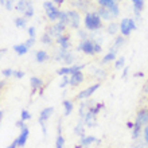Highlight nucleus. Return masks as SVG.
Returning a JSON list of instances; mask_svg holds the SVG:
<instances>
[{
  "instance_id": "f257e3e1",
  "label": "nucleus",
  "mask_w": 148,
  "mask_h": 148,
  "mask_svg": "<svg viewBox=\"0 0 148 148\" xmlns=\"http://www.w3.org/2000/svg\"><path fill=\"white\" fill-rule=\"evenodd\" d=\"M84 24L88 31H97L102 27V19L97 12H86Z\"/></svg>"
},
{
  "instance_id": "f03ea898",
  "label": "nucleus",
  "mask_w": 148,
  "mask_h": 148,
  "mask_svg": "<svg viewBox=\"0 0 148 148\" xmlns=\"http://www.w3.org/2000/svg\"><path fill=\"white\" fill-rule=\"evenodd\" d=\"M43 10H45L47 18H49L51 22H58L59 16H61V12H62L59 10L58 5H55L51 0H49V1H45V3H43Z\"/></svg>"
},
{
  "instance_id": "7ed1b4c3",
  "label": "nucleus",
  "mask_w": 148,
  "mask_h": 148,
  "mask_svg": "<svg viewBox=\"0 0 148 148\" xmlns=\"http://www.w3.org/2000/svg\"><path fill=\"white\" fill-rule=\"evenodd\" d=\"M136 28V22L135 19H129V18H125L120 22V34L124 36H128L131 32Z\"/></svg>"
},
{
  "instance_id": "20e7f679",
  "label": "nucleus",
  "mask_w": 148,
  "mask_h": 148,
  "mask_svg": "<svg viewBox=\"0 0 148 148\" xmlns=\"http://www.w3.org/2000/svg\"><path fill=\"white\" fill-rule=\"evenodd\" d=\"M66 27H67L66 24L57 22V23L51 24L50 27H47L46 28V32H49L51 36H54V38L57 39L58 36H61V35H63V34H65V31H66Z\"/></svg>"
},
{
  "instance_id": "39448f33",
  "label": "nucleus",
  "mask_w": 148,
  "mask_h": 148,
  "mask_svg": "<svg viewBox=\"0 0 148 148\" xmlns=\"http://www.w3.org/2000/svg\"><path fill=\"white\" fill-rule=\"evenodd\" d=\"M78 51L81 50L84 54L86 55H94V40L93 39H84L81 40V43L78 45Z\"/></svg>"
},
{
  "instance_id": "423d86ee",
  "label": "nucleus",
  "mask_w": 148,
  "mask_h": 148,
  "mask_svg": "<svg viewBox=\"0 0 148 148\" xmlns=\"http://www.w3.org/2000/svg\"><path fill=\"white\" fill-rule=\"evenodd\" d=\"M55 59L57 61H61V62L66 63V65H70V63L74 62V57L69 50H63V49H59V51H57V55H55Z\"/></svg>"
},
{
  "instance_id": "0eeeda50",
  "label": "nucleus",
  "mask_w": 148,
  "mask_h": 148,
  "mask_svg": "<svg viewBox=\"0 0 148 148\" xmlns=\"http://www.w3.org/2000/svg\"><path fill=\"white\" fill-rule=\"evenodd\" d=\"M100 85H101L100 82H96V84H93V85H90L89 88H86L85 90L79 92V93L75 96V100H77V101H79V100H86V98H89L90 96H93L94 92L100 88Z\"/></svg>"
},
{
  "instance_id": "6e6552de",
  "label": "nucleus",
  "mask_w": 148,
  "mask_h": 148,
  "mask_svg": "<svg viewBox=\"0 0 148 148\" xmlns=\"http://www.w3.org/2000/svg\"><path fill=\"white\" fill-rule=\"evenodd\" d=\"M86 65L84 63V65H73V66H65V67H61V69H58V71H57V74L58 75H71V74L77 73V71H81L84 67H85Z\"/></svg>"
},
{
  "instance_id": "1a4fd4ad",
  "label": "nucleus",
  "mask_w": 148,
  "mask_h": 148,
  "mask_svg": "<svg viewBox=\"0 0 148 148\" xmlns=\"http://www.w3.org/2000/svg\"><path fill=\"white\" fill-rule=\"evenodd\" d=\"M67 16H69V27L77 30L79 27V22H81L79 12L75 11V10H70V11H67Z\"/></svg>"
},
{
  "instance_id": "9d476101",
  "label": "nucleus",
  "mask_w": 148,
  "mask_h": 148,
  "mask_svg": "<svg viewBox=\"0 0 148 148\" xmlns=\"http://www.w3.org/2000/svg\"><path fill=\"white\" fill-rule=\"evenodd\" d=\"M136 123H139L140 125H148V106L147 108H141V109H139V112H137L136 114Z\"/></svg>"
},
{
  "instance_id": "9b49d317",
  "label": "nucleus",
  "mask_w": 148,
  "mask_h": 148,
  "mask_svg": "<svg viewBox=\"0 0 148 148\" xmlns=\"http://www.w3.org/2000/svg\"><path fill=\"white\" fill-rule=\"evenodd\" d=\"M30 86H31V96H34L38 90H40L45 86V84L39 77H31L30 78Z\"/></svg>"
},
{
  "instance_id": "f8f14e48",
  "label": "nucleus",
  "mask_w": 148,
  "mask_h": 148,
  "mask_svg": "<svg viewBox=\"0 0 148 148\" xmlns=\"http://www.w3.org/2000/svg\"><path fill=\"white\" fill-rule=\"evenodd\" d=\"M31 7H34L31 3V0H19V1L15 4V10L18 12H20V14H24V12L27 11V10H30Z\"/></svg>"
},
{
  "instance_id": "ddd939ff",
  "label": "nucleus",
  "mask_w": 148,
  "mask_h": 148,
  "mask_svg": "<svg viewBox=\"0 0 148 148\" xmlns=\"http://www.w3.org/2000/svg\"><path fill=\"white\" fill-rule=\"evenodd\" d=\"M28 135H30V129L27 128V125L24 127V128L20 129V135L18 136V145L19 147H23V145H26V143H27V139H28Z\"/></svg>"
},
{
  "instance_id": "4468645a",
  "label": "nucleus",
  "mask_w": 148,
  "mask_h": 148,
  "mask_svg": "<svg viewBox=\"0 0 148 148\" xmlns=\"http://www.w3.org/2000/svg\"><path fill=\"white\" fill-rule=\"evenodd\" d=\"M53 113H54V108H53V106H47V108L42 109V112L39 113V119H38L39 124H42V123H45V121L49 120Z\"/></svg>"
},
{
  "instance_id": "2eb2a0df",
  "label": "nucleus",
  "mask_w": 148,
  "mask_h": 148,
  "mask_svg": "<svg viewBox=\"0 0 148 148\" xmlns=\"http://www.w3.org/2000/svg\"><path fill=\"white\" fill-rule=\"evenodd\" d=\"M57 43H58V46L61 47V49H63V50H69V47H70V36L65 32L63 35H61V36L57 38Z\"/></svg>"
},
{
  "instance_id": "dca6fc26",
  "label": "nucleus",
  "mask_w": 148,
  "mask_h": 148,
  "mask_svg": "<svg viewBox=\"0 0 148 148\" xmlns=\"http://www.w3.org/2000/svg\"><path fill=\"white\" fill-rule=\"evenodd\" d=\"M116 57H117V49H110L109 53H106L104 55V58L101 59V65H106V63H110L113 61H116Z\"/></svg>"
},
{
  "instance_id": "f3484780",
  "label": "nucleus",
  "mask_w": 148,
  "mask_h": 148,
  "mask_svg": "<svg viewBox=\"0 0 148 148\" xmlns=\"http://www.w3.org/2000/svg\"><path fill=\"white\" fill-rule=\"evenodd\" d=\"M131 1L133 4V12H135L137 20L140 22V12L144 8V0H131Z\"/></svg>"
},
{
  "instance_id": "a211bd4d",
  "label": "nucleus",
  "mask_w": 148,
  "mask_h": 148,
  "mask_svg": "<svg viewBox=\"0 0 148 148\" xmlns=\"http://www.w3.org/2000/svg\"><path fill=\"white\" fill-rule=\"evenodd\" d=\"M82 81H84V74H82V71H77V73H74L70 75V86H73V88L78 86Z\"/></svg>"
},
{
  "instance_id": "6ab92c4d",
  "label": "nucleus",
  "mask_w": 148,
  "mask_h": 148,
  "mask_svg": "<svg viewBox=\"0 0 148 148\" xmlns=\"http://www.w3.org/2000/svg\"><path fill=\"white\" fill-rule=\"evenodd\" d=\"M96 12H97L98 15L101 16V19H102V20H109V22H110V20L114 19V18L112 16V14L109 12V10H108L106 7H101V5H100V8H98V10H97Z\"/></svg>"
},
{
  "instance_id": "aec40b11",
  "label": "nucleus",
  "mask_w": 148,
  "mask_h": 148,
  "mask_svg": "<svg viewBox=\"0 0 148 148\" xmlns=\"http://www.w3.org/2000/svg\"><path fill=\"white\" fill-rule=\"evenodd\" d=\"M93 143H100V140H97L94 136H84L79 137V144L84 145V147H88V145L93 144Z\"/></svg>"
},
{
  "instance_id": "412c9836",
  "label": "nucleus",
  "mask_w": 148,
  "mask_h": 148,
  "mask_svg": "<svg viewBox=\"0 0 148 148\" xmlns=\"http://www.w3.org/2000/svg\"><path fill=\"white\" fill-rule=\"evenodd\" d=\"M14 51H15L18 55H26L27 54V51H28V47L26 43H19V45H15L14 46Z\"/></svg>"
},
{
  "instance_id": "4be33fe9",
  "label": "nucleus",
  "mask_w": 148,
  "mask_h": 148,
  "mask_svg": "<svg viewBox=\"0 0 148 148\" xmlns=\"http://www.w3.org/2000/svg\"><path fill=\"white\" fill-rule=\"evenodd\" d=\"M47 59H49V54H47V51H45V50L36 51V54H35V61H36L38 63L46 62Z\"/></svg>"
},
{
  "instance_id": "5701e85b",
  "label": "nucleus",
  "mask_w": 148,
  "mask_h": 148,
  "mask_svg": "<svg viewBox=\"0 0 148 148\" xmlns=\"http://www.w3.org/2000/svg\"><path fill=\"white\" fill-rule=\"evenodd\" d=\"M106 31H108V34H110V35H116L117 31H120V23L110 22L109 26H108V28H106Z\"/></svg>"
},
{
  "instance_id": "b1692460",
  "label": "nucleus",
  "mask_w": 148,
  "mask_h": 148,
  "mask_svg": "<svg viewBox=\"0 0 148 148\" xmlns=\"http://www.w3.org/2000/svg\"><path fill=\"white\" fill-rule=\"evenodd\" d=\"M62 105H63V108H65V113H63V116L67 117L71 112H73V101H69V100H63Z\"/></svg>"
},
{
  "instance_id": "393cba45",
  "label": "nucleus",
  "mask_w": 148,
  "mask_h": 148,
  "mask_svg": "<svg viewBox=\"0 0 148 148\" xmlns=\"http://www.w3.org/2000/svg\"><path fill=\"white\" fill-rule=\"evenodd\" d=\"M141 129H143V125H140L139 123H136V121H135V125H133V128H132V139H133V140H136L137 137L140 136Z\"/></svg>"
},
{
  "instance_id": "a878e982",
  "label": "nucleus",
  "mask_w": 148,
  "mask_h": 148,
  "mask_svg": "<svg viewBox=\"0 0 148 148\" xmlns=\"http://www.w3.org/2000/svg\"><path fill=\"white\" fill-rule=\"evenodd\" d=\"M14 23H15V26L18 28H26V26H27V18H24V16H22V18H15L14 19Z\"/></svg>"
},
{
  "instance_id": "bb28decb",
  "label": "nucleus",
  "mask_w": 148,
  "mask_h": 148,
  "mask_svg": "<svg viewBox=\"0 0 148 148\" xmlns=\"http://www.w3.org/2000/svg\"><path fill=\"white\" fill-rule=\"evenodd\" d=\"M124 42H125V36L120 34V35L116 36V39H114V45H113V47L119 50L121 46H124Z\"/></svg>"
},
{
  "instance_id": "cd10ccee",
  "label": "nucleus",
  "mask_w": 148,
  "mask_h": 148,
  "mask_svg": "<svg viewBox=\"0 0 148 148\" xmlns=\"http://www.w3.org/2000/svg\"><path fill=\"white\" fill-rule=\"evenodd\" d=\"M108 10H109V12L112 14L113 18H117V16H119V14H120V10H119V4H117V3H114V4H112V5H109V7H108Z\"/></svg>"
},
{
  "instance_id": "c85d7f7f",
  "label": "nucleus",
  "mask_w": 148,
  "mask_h": 148,
  "mask_svg": "<svg viewBox=\"0 0 148 148\" xmlns=\"http://www.w3.org/2000/svg\"><path fill=\"white\" fill-rule=\"evenodd\" d=\"M74 133L78 135L79 137H84L85 136V128H84V125H82V121L79 124H77V127L74 128Z\"/></svg>"
},
{
  "instance_id": "c756f323",
  "label": "nucleus",
  "mask_w": 148,
  "mask_h": 148,
  "mask_svg": "<svg viewBox=\"0 0 148 148\" xmlns=\"http://www.w3.org/2000/svg\"><path fill=\"white\" fill-rule=\"evenodd\" d=\"M58 22L59 23H63V24H66V26H69V16H67V11L61 12V16H59Z\"/></svg>"
},
{
  "instance_id": "7c9ffc66",
  "label": "nucleus",
  "mask_w": 148,
  "mask_h": 148,
  "mask_svg": "<svg viewBox=\"0 0 148 148\" xmlns=\"http://www.w3.org/2000/svg\"><path fill=\"white\" fill-rule=\"evenodd\" d=\"M63 145H65V139H63L62 133H58L57 141H55V148H63Z\"/></svg>"
},
{
  "instance_id": "2f4dec72",
  "label": "nucleus",
  "mask_w": 148,
  "mask_h": 148,
  "mask_svg": "<svg viewBox=\"0 0 148 148\" xmlns=\"http://www.w3.org/2000/svg\"><path fill=\"white\" fill-rule=\"evenodd\" d=\"M98 1V5H101V7H109V5H112V4L117 3V0H97Z\"/></svg>"
},
{
  "instance_id": "473e14b6",
  "label": "nucleus",
  "mask_w": 148,
  "mask_h": 148,
  "mask_svg": "<svg viewBox=\"0 0 148 148\" xmlns=\"http://www.w3.org/2000/svg\"><path fill=\"white\" fill-rule=\"evenodd\" d=\"M40 42L43 43V45H50L51 43V35L49 34V32H45L42 35V38H40Z\"/></svg>"
},
{
  "instance_id": "72a5a7b5",
  "label": "nucleus",
  "mask_w": 148,
  "mask_h": 148,
  "mask_svg": "<svg viewBox=\"0 0 148 148\" xmlns=\"http://www.w3.org/2000/svg\"><path fill=\"white\" fill-rule=\"evenodd\" d=\"M31 119V114H30V112H28L27 109H22V113H20V120L23 121H27Z\"/></svg>"
},
{
  "instance_id": "f704fd0d",
  "label": "nucleus",
  "mask_w": 148,
  "mask_h": 148,
  "mask_svg": "<svg viewBox=\"0 0 148 148\" xmlns=\"http://www.w3.org/2000/svg\"><path fill=\"white\" fill-rule=\"evenodd\" d=\"M124 65H125V58L124 57H120V58L116 59L114 67H116V69H121V67H124Z\"/></svg>"
},
{
  "instance_id": "c9c22d12",
  "label": "nucleus",
  "mask_w": 148,
  "mask_h": 148,
  "mask_svg": "<svg viewBox=\"0 0 148 148\" xmlns=\"http://www.w3.org/2000/svg\"><path fill=\"white\" fill-rule=\"evenodd\" d=\"M67 85H70V75H63V79L62 82H61V85H59V88H66Z\"/></svg>"
},
{
  "instance_id": "e433bc0d",
  "label": "nucleus",
  "mask_w": 148,
  "mask_h": 148,
  "mask_svg": "<svg viewBox=\"0 0 148 148\" xmlns=\"http://www.w3.org/2000/svg\"><path fill=\"white\" fill-rule=\"evenodd\" d=\"M14 3H15V0H7L4 8H5L7 11H11V10H14Z\"/></svg>"
},
{
  "instance_id": "4c0bfd02",
  "label": "nucleus",
  "mask_w": 148,
  "mask_h": 148,
  "mask_svg": "<svg viewBox=\"0 0 148 148\" xmlns=\"http://www.w3.org/2000/svg\"><path fill=\"white\" fill-rule=\"evenodd\" d=\"M24 75H26V73L22 70H14V77L18 78V79H20V78H23Z\"/></svg>"
},
{
  "instance_id": "58836bf2",
  "label": "nucleus",
  "mask_w": 148,
  "mask_h": 148,
  "mask_svg": "<svg viewBox=\"0 0 148 148\" xmlns=\"http://www.w3.org/2000/svg\"><path fill=\"white\" fill-rule=\"evenodd\" d=\"M24 18H27V19H30V18H32L34 16V7H31L30 10H27V11L23 14Z\"/></svg>"
},
{
  "instance_id": "ea45409f",
  "label": "nucleus",
  "mask_w": 148,
  "mask_h": 148,
  "mask_svg": "<svg viewBox=\"0 0 148 148\" xmlns=\"http://www.w3.org/2000/svg\"><path fill=\"white\" fill-rule=\"evenodd\" d=\"M1 74H3L5 78H8V77H11V75H14V70H12V69H4V70L1 71Z\"/></svg>"
},
{
  "instance_id": "a19ab883",
  "label": "nucleus",
  "mask_w": 148,
  "mask_h": 148,
  "mask_svg": "<svg viewBox=\"0 0 148 148\" xmlns=\"http://www.w3.org/2000/svg\"><path fill=\"white\" fill-rule=\"evenodd\" d=\"M101 43L98 42V40H94V53L98 54V53H101Z\"/></svg>"
},
{
  "instance_id": "79ce46f5",
  "label": "nucleus",
  "mask_w": 148,
  "mask_h": 148,
  "mask_svg": "<svg viewBox=\"0 0 148 148\" xmlns=\"http://www.w3.org/2000/svg\"><path fill=\"white\" fill-rule=\"evenodd\" d=\"M35 40H36L35 38H28L27 40H26V45H27L28 49H30V47H32L34 45H35Z\"/></svg>"
},
{
  "instance_id": "37998d69",
  "label": "nucleus",
  "mask_w": 148,
  "mask_h": 148,
  "mask_svg": "<svg viewBox=\"0 0 148 148\" xmlns=\"http://www.w3.org/2000/svg\"><path fill=\"white\" fill-rule=\"evenodd\" d=\"M27 32H28V35H30V38H35V27H28Z\"/></svg>"
},
{
  "instance_id": "c03bdc74",
  "label": "nucleus",
  "mask_w": 148,
  "mask_h": 148,
  "mask_svg": "<svg viewBox=\"0 0 148 148\" xmlns=\"http://www.w3.org/2000/svg\"><path fill=\"white\" fill-rule=\"evenodd\" d=\"M15 125L18 127V128H20V129L26 127V124H24V121H23V120H18V121L15 123Z\"/></svg>"
},
{
  "instance_id": "a18cd8bd",
  "label": "nucleus",
  "mask_w": 148,
  "mask_h": 148,
  "mask_svg": "<svg viewBox=\"0 0 148 148\" xmlns=\"http://www.w3.org/2000/svg\"><path fill=\"white\" fill-rule=\"evenodd\" d=\"M78 35L82 38V40H84V39H88V38H86V36H88V34H86L84 30H78Z\"/></svg>"
},
{
  "instance_id": "49530a36",
  "label": "nucleus",
  "mask_w": 148,
  "mask_h": 148,
  "mask_svg": "<svg viewBox=\"0 0 148 148\" xmlns=\"http://www.w3.org/2000/svg\"><path fill=\"white\" fill-rule=\"evenodd\" d=\"M16 147H19V145H18V140H16V139H15V140L12 141V143H11V144H10V145H8L7 148H16Z\"/></svg>"
},
{
  "instance_id": "de8ad7c7",
  "label": "nucleus",
  "mask_w": 148,
  "mask_h": 148,
  "mask_svg": "<svg viewBox=\"0 0 148 148\" xmlns=\"http://www.w3.org/2000/svg\"><path fill=\"white\" fill-rule=\"evenodd\" d=\"M144 139H145V141H147V144H148V125L144 127Z\"/></svg>"
},
{
  "instance_id": "09e8293b",
  "label": "nucleus",
  "mask_w": 148,
  "mask_h": 148,
  "mask_svg": "<svg viewBox=\"0 0 148 148\" xmlns=\"http://www.w3.org/2000/svg\"><path fill=\"white\" fill-rule=\"evenodd\" d=\"M51 1H53L55 5H58V7H59V5H62V4H63V1H65V0H51Z\"/></svg>"
},
{
  "instance_id": "8fccbe9b",
  "label": "nucleus",
  "mask_w": 148,
  "mask_h": 148,
  "mask_svg": "<svg viewBox=\"0 0 148 148\" xmlns=\"http://www.w3.org/2000/svg\"><path fill=\"white\" fill-rule=\"evenodd\" d=\"M128 70H129V67L125 66L124 67V71H123V78H127V75H128Z\"/></svg>"
},
{
  "instance_id": "3c124183",
  "label": "nucleus",
  "mask_w": 148,
  "mask_h": 148,
  "mask_svg": "<svg viewBox=\"0 0 148 148\" xmlns=\"http://www.w3.org/2000/svg\"><path fill=\"white\" fill-rule=\"evenodd\" d=\"M133 77H136V78L144 77V73H141V71H137V73H135V74H133Z\"/></svg>"
},
{
  "instance_id": "603ef678",
  "label": "nucleus",
  "mask_w": 148,
  "mask_h": 148,
  "mask_svg": "<svg viewBox=\"0 0 148 148\" xmlns=\"http://www.w3.org/2000/svg\"><path fill=\"white\" fill-rule=\"evenodd\" d=\"M133 123H131V121H128V123H127V127H128V128H133Z\"/></svg>"
},
{
  "instance_id": "864d4df0",
  "label": "nucleus",
  "mask_w": 148,
  "mask_h": 148,
  "mask_svg": "<svg viewBox=\"0 0 148 148\" xmlns=\"http://www.w3.org/2000/svg\"><path fill=\"white\" fill-rule=\"evenodd\" d=\"M5 1H7V0H0V5L4 7V5H5Z\"/></svg>"
},
{
  "instance_id": "5fc2aeb1",
  "label": "nucleus",
  "mask_w": 148,
  "mask_h": 148,
  "mask_svg": "<svg viewBox=\"0 0 148 148\" xmlns=\"http://www.w3.org/2000/svg\"><path fill=\"white\" fill-rule=\"evenodd\" d=\"M4 85H5V82H4V81H1V82H0V89H3V88H4Z\"/></svg>"
},
{
  "instance_id": "6e6d98bb",
  "label": "nucleus",
  "mask_w": 148,
  "mask_h": 148,
  "mask_svg": "<svg viewBox=\"0 0 148 148\" xmlns=\"http://www.w3.org/2000/svg\"><path fill=\"white\" fill-rule=\"evenodd\" d=\"M3 117H4V112H3V110H0V119L3 120Z\"/></svg>"
},
{
  "instance_id": "4d7b16f0",
  "label": "nucleus",
  "mask_w": 148,
  "mask_h": 148,
  "mask_svg": "<svg viewBox=\"0 0 148 148\" xmlns=\"http://www.w3.org/2000/svg\"><path fill=\"white\" fill-rule=\"evenodd\" d=\"M7 53V49H1V54H5Z\"/></svg>"
},
{
  "instance_id": "13d9d810",
  "label": "nucleus",
  "mask_w": 148,
  "mask_h": 148,
  "mask_svg": "<svg viewBox=\"0 0 148 148\" xmlns=\"http://www.w3.org/2000/svg\"><path fill=\"white\" fill-rule=\"evenodd\" d=\"M75 148H88V147H84V145L79 144V145H75Z\"/></svg>"
},
{
  "instance_id": "bf43d9fd",
  "label": "nucleus",
  "mask_w": 148,
  "mask_h": 148,
  "mask_svg": "<svg viewBox=\"0 0 148 148\" xmlns=\"http://www.w3.org/2000/svg\"><path fill=\"white\" fill-rule=\"evenodd\" d=\"M135 148H143V147H141V145H136V147H135Z\"/></svg>"
},
{
  "instance_id": "052dcab7",
  "label": "nucleus",
  "mask_w": 148,
  "mask_h": 148,
  "mask_svg": "<svg viewBox=\"0 0 148 148\" xmlns=\"http://www.w3.org/2000/svg\"><path fill=\"white\" fill-rule=\"evenodd\" d=\"M90 1H92V0H90Z\"/></svg>"
}]
</instances>
